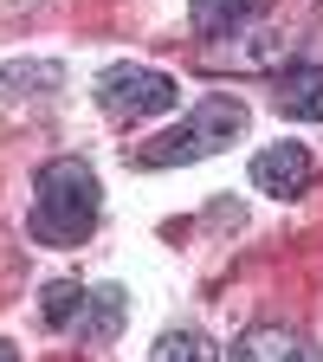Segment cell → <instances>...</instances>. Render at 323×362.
<instances>
[{
  "mask_svg": "<svg viewBox=\"0 0 323 362\" xmlns=\"http://www.w3.org/2000/svg\"><path fill=\"white\" fill-rule=\"evenodd\" d=\"M98 214H104V181L90 162L59 156L39 168V181H33V240L39 246H84Z\"/></svg>",
  "mask_w": 323,
  "mask_h": 362,
  "instance_id": "obj_1",
  "label": "cell"
},
{
  "mask_svg": "<svg viewBox=\"0 0 323 362\" xmlns=\"http://www.w3.org/2000/svg\"><path fill=\"white\" fill-rule=\"evenodd\" d=\"M233 136H246V104L201 98L194 117H181L168 136H155L149 149H136V162H143V168H188V162H207L220 149H233Z\"/></svg>",
  "mask_w": 323,
  "mask_h": 362,
  "instance_id": "obj_2",
  "label": "cell"
},
{
  "mask_svg": "<svg viewBox=\"0 0 323 362\" xmlns=\"http://www.w3.org/2000/svg\"><path fill=\"white\" fill-rule=\"evenodd\" d=\"M98 98H104V110H110L117 123H143V117L175 110L181 84H175L168 71H155V65H110V71L98 78Z\"/></svg>",
  "mask_w": 323,
  "mask_h": 362,
  "instance_id": "obj_3",
  "label": "cell"
},
{
  "mask_svg": "<svg viewBox=\"0 0 323 362\" xmlns=\"http://www.w3.org/2000/svg\"><path fill=\"white\" fill-rule=\"evenodd\" d=\"M310 175H317V162H310V149H304V143H271V149H259V156H252V188L278 194V201H291Z\"/></svg>",
  "mask_w": 323,
  "mask_h": 362,
  "instance_id": "obj_4",
  "label": "cell"
},
{
  "mask_svg": "<svg viewBox=\"0 0 323 362\" xmlns=\"http://www.w3.org/2000/svg\"><path fill=\"white\" fill-rule=\"evenodd\" d=\"M233 362H323V349L298 330H278V324H265V330H246L233 343Z\"/></svg>",
  "mask_w": 323,
  "mask_h": 362,
  "instance_id": "obj_5",
  "label": "cell"
},
{
  "mask_svg": "<svg viewBox=\"0 0 323 362\" xmlns=\"http://www.w3.org/2000/svg\"><path fill=\"white\" fill-rule=\"evenodd\" d=\"M278 110L285 117H298V123H323V65H291V71H278Z\"/></svg>",
  "mask_w": 323,
  "mask_h": 362,
  "instance_id": "obj_6",
  "label": "cell"
},
{
  "mask_svg": "<svg viewBox=\"0 0 323 362\" xmlns=\"http://www.w3.org/2000/svg\"><path fill=\"white\" fill-rule=\"evenodd\" d=\"M123 285H98L84 298V317H78V330H84V343H117V330H123Z\"/></svg>",
  "mask_w": 323,
  "mask_h": 362,
  "instance_id": "obj_7",
  "label": "cell"
},
{
  "mask_svg": "<svg viewBox=\"0 0 323 362\" xmlns=\"http://www.w3.org/2000/svg\"><path fill=\"white\" fill-rule=\"evenodd\" d=\"M259 7V0H194V33L207 39H226L233 26H246V13Z\"/></svg>",
  "mask_w": 323,
  "mask_h": 362,
  "instance_id": "obj_8",
  "label": "cell"
},
{
  "mask_svg": "<svg viewBox=\"0 0 323 362\" xmlns=\"http://www.w3.org/2000/svg\"><path fill=\"white\" fill-rule=\"evenodd\" d=\"M84 285H71V279H59V285H45V298H39V317H45V330H65L71 317H84Z\"/></svg>",
  "mask_w": 323,
  "mask_h": 362,
  "instance_id": "obj_9",
  "label": "cell"
},
{
  "mask_svg": "<svg viewBox=\"0 0 323 362\" xmlns=\"http://www.w3.org/2000/svg\"><path fill=\"white\" fill-rule=\"evenodd\" d=\"M149 362H220V349H213V337H201V330H168Z\"/></svg>",
  "mask_w": 323,
  "mask_h": 362,
  "instance_id": "obj_10",
  "label": "cell"
},
{
  "mask_svg": "<svg viewBox=\"0 0 323 362\" xmlns=\"http://www.w3.org/2000/svg\"><path fill=\"white\" fill-rule=\"evenodd\" d=\"M0 362H20V356H13V343H0Z\"/></svg>",
  "mask_w": 323,
  "mask_h": 362,
  "instance_id": "obj_11",
  "label": "cell"
}]
</instances>
